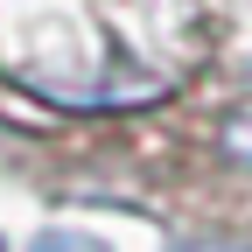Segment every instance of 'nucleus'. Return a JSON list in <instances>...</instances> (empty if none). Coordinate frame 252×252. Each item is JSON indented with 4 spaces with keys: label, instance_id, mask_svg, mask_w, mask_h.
<instances>
[{
    "label": "nucleus",
    "instance_id": "f257e3e1",
    "mask_svg": "<svg viewBox=\"0 0 252 252\" xmlns=\"http://www.w3.org/2000/svg\"><path fill=\"white\" fill-rule=\"evenodd\" d=\"M28 252H112V245H105V238H91V231H70V224H63V231H42Z\"/></svg>",
    "mask_w": 252,
    "mask_h": 252
},
{
    "label": "nucleus",
    "instance_id": "f03ea898",
    "mask_svg": "<svg viewBox=\"0 0 252 252\" xmlns=\"http://www.w3.org/2000/svg\"><path fill=\"white\" fill-rule=\"evenodd\" d=\"M224 154H231V161H245V168H252V112H238V119L224 126Z\"/></svg>",
    "mask_w": 252,
    "mask_h": 252
},
{
    "label": "nucleus",
    "instance_id": "7ed1b4c3",
    "mask_svg": "<svg viewBox=\"0 0 252 252\" xmlns=\"http://www.w3.org/2000/svg\"><path fill=\"white\" fill-rule=\"evenodd\" d=\"M189 252H252V245H189Z\"/></svg>",
    "mask_w": 252,
    "mask_h": 252
},
{
    "label": "nucleus",
    "instance_id": "20e7f679",
    "mask_svg": "<svg viewBox=\"0 0 252 252\" xmlns=\"http://www.w3.org/2000/svg\"><path fill=\"white\" fill-rule=\"evenodd\" d=\"M0 252H7V238H0Z\"/></svg>",
    "mask_w": 252,
    "mask_h": 252
}]
</instances>
